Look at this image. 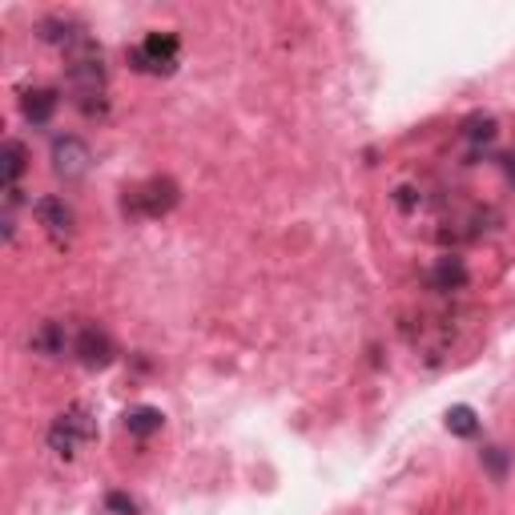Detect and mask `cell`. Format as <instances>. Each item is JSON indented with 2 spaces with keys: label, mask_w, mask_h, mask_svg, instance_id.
<instances>
[{
  "label": "cell",
  "mask_w": 515,
  "mask_h": 515,
  "mask_svg": "<svg viewBox=\"0 0 515 515\" xmlns=\"http://www.w3.org/2000/svg\"><path fill=\"white\" fill-rule=\"evenodd\" d=\"M69 48V81L77 89V101H81L85 113H97L93 97L101 101L105 97V61H101V48H97L89 36H77V41L65 45Z\"/></svg>",
  "instance_id": "obj_1"
},
{
  "label": "cell",
  "mask_w": 515,
  "mask_h": 515,
  "mask_svg": "<svg viewBox=\"0 0 515 515\" xmlns=\"http://www.w3.org/2000/svg\"><path fill=\"white\" fill-rule=\"evenodd\" d=\"M173 206H178V186L170 178H149L125 198V213H133V218H161Z\"/></svg>",
  "instance_id": "obj_2"
},
{
  "label": "cell",
  "mask_w": 515,
  "mask_h": 515,
  "mask_svg": "<svg viewBox=\"0 0 515 515\" xmlns=\"http://www.w3.org/2000/svg\"><path fill=\"white\" fill-rule=\"evenodd\" d=\"M89 435H93V423H89V415H85V407H69L65 415H57L53 431H48V443H53V451L73 455L77 443H85Z\"/></svg>",
  "instance_id": "obj_3"
},
{
  "label": "cell",
  "mask_w": 515,
  "mask_h": 515,
  "mask_svg": "<svg viewBox=\"0 0 515 515\" xmlns=\"http://www.w3.org/2000/svg\"><path fill=\"white\" fill-rule=\"evenodd\" d=\"M89 161H93V153L81 138H57L53 141V170L61 173L65 181L85 178V173H89Z\"/></svg>",
  "instance_id": "obj_4"
},
{
  "label": "cell",
  "mask_w": 515,
  "mask_h": 515,
  "mask_svg": "<svg viewBox=\"0 0 515 515\" xmlns=\"http://www.w3.org/2000/svg\"><path fill=\"white\" fill-rule=\"evenodd\" d=\"M173 61H178V41H173V36H158V33H153L145 45L133 48V65H138V69L165 73V69H173Z\"/></svg>",
  "instance_id": "obj_5"
},
{
  "label": "cell",
  "mask_w": 515,
  "mask_h": 515,
  "mask_svg": "<svg viewBox=\"0 0 515 515\" xmlns=\"http://www.w3.org/2000/svg\"><path fill=\"white\" fill-rule=\"evenodd\" d=\"M73 351L81 355V363H85V366H109L113 343H109V335H105V330L81 326V330H77V338H73Z\"/></svg>",
  "instance_id": "obj_6"
},
{
  "label": "cell",
  "mask_w": 515,
  "mask_h": 515,
  "mask_svg": "<svg viewBox=\"0 0 515 515\" xmlns=\"http://www.w3.org/2000/svg\"><path fill=\"white\" fill-rule=\"evenodd\" d=\"M36 218H41V226H48L53 234H61V230L73 226V210L65 206L61 198H41L36 201Z\"/></svg>",
  "instance_id": "obj_7"
},
{
  "label": "cell",
  "mask_w": 515,
  "mask_h": 515,
  "mask_svg": "<svg viewBox=\"0 0 515 515\" xmlns=\"http://www.w3.org/2000/svg\"><path fill=\"white\" fill-rule=\"evenodd\" d=\"M53 109H57V93H53V89H33V93H25V118H28V121L45 125L48 118H53Z\"/></svg>",
  "instance_id": "obj_8"
},
{
  "label": "cell",
  "mask_w": 515,
  "mask_h": 515,
  "mask_svg": "<svg viewBox=\"0 0 515 515\" xmlns=\"http://www.w3.org/2000/svg\"><path fill=\"white\" fill-rule=\"evenodd\" d=\"M431 282H435V290H455V286H463V282H468V270H463L459 258H443L439 266H435Z\"/></svg>",
  "instance_id": "obj_9"
},
{
  "label": "cell",
  "mask_w": 515,
  "mask_h": 515,
  "mask_svg": "<svg viewBox=\"0 0 515 515\" xmlns=\"http://www.w3.org/2000/svg\"><path fill=\"white\" fill-rule=\"evenodd\" d=\"M33 346H36V351H45V355H65V346H69V338H65V326L45 323V326L33 335Z\"/></svg>",
  "instance_id": "obj_10"
},
{
  "label": "cell",
  "mask_w": 515,
  "mask_h": 515,
  "mask_svg": "<svg viewBox=\"0 0 515 515\" xmlns=\"http://www.w3.org/2000/svg\"><path fill=\"white\" fill-rule=\"evenodd\" d=\"M0 170H5V186L13 190V181L21 178V170H25V145L21 141H5V149H0Z\"/></svg>",
  "instance_id": "obj_11"
},
{
  "label": "cell",
  "mask_w": 515,
  "mask_h": 515,
  "mask_svg": "<svg viewBox=\"0 0 515 515\" xmlns=\"http://www.w3.org/2000/svg\"><path fill=\"white\" fill-rule=\"evenodd\" d=\"M161 411H153V407H138L133 415H125V427H129L133 435H153V431H161Z\"/></svg>",
  "instance_id": "obj_12"
},
{
  "label": "cell",
  "mask_w": 515,
  "mask_h": 515,
  "mask_svg": "<svg viewBox=\"0 0 515 515\" xmlns=\"http://www.w3.org/2000/svg\"><path fill=\"white\" fill-rule=\"evenodd\" d=\"M447 427H451V431H459V435H471L475 431V415L468 411V407H455V411L447 415Z\"/></svg>",
  "instance_id": "obj_13"
},
{
  "label": "cell",
  "mask_w": 515,
  "mask_h": 515,
  "mask_svg": "<svg viewBox=\"0 0 515 515\" xmlns=\"http://www.w3.org/2000/svg\"><path fill=\"white\" fill-rule=\"evenodd\" d=\"M491 133H495V125H491L488 118H483V121H471V129H468V138H471V141H479V138H483V141H488V138H491Z\"/></svg>",
  "instance_id": "obj_14"
},
{
  "label": "cell",
  "mask_w": 515,
  "mask_h": 515,
  "mask_svg": "<svg viewBox=\"0 0 515 515\" xmlns=\"http://www.w3.org/2000/svg\"><path fill=\"white\" fill-rule=\"evenodd\" d=\"M109 508L121 511V515H133V500H129V495H121V491H113L109 495Z\"/></svg>",
  "instance_id": "obj_15"
},
{
  "label": "cell",
  "mask_w": 515,
  "mask_h": 515,
  "mask_svg": "<svg viewBox=\"0 0 515 515\" xmlns=\"http://www.w3.org/2000/svg\"><path fill=\"white\" fill-rule=\"evenodd\" d=\"M483 459L491 463V471H495V475H503V455H500V447H488V451H483Z\"/></svg>",
  "instance_id": "obj_16"
}]
</instances>
